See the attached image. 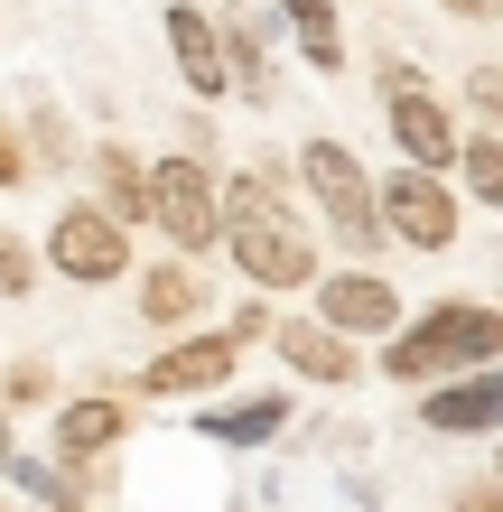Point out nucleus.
I'll list each match as a JSON object with an SVG mask.
<instances>
[{"label":"nucleus","instance_id":"obj_1","mask_svg":"<svg viewBox=\"0 0 503 512\" xmlns=\"http://www.w3.org/2000/svg\"><path fill=\"white\" fill-rule=\"evenodd\" d=\"M233 270H243V289H317V243H308V224L289 215V196H280V177H233L224 187V243Z\"/></svg>","mask_w":503,"mask_h":512},{"label":"nucleus","instance_id":"obj_2","mask_svg":"<svg viewBox=\"0 0 503 512\" xmlns=\"http://www.w3.org/2000/svg\"><path fill=\"white\" fill-rule=\"evenodd\" d=\"M476 364H503V308H476V298H438V308L401 317L392 345H382V373L410 382V391L476 373Z\"/></svg>","mask_w":503,"mask_h":512},{"label":"nucleus","instance_id":"obj_3","mask_svg":"<svg viewBox=\"0 0 503 512\" xmlns=\"http://www.w3.org/2000/svg\"><path fill=\"white\" fill-rule=\"evenodd\" d=\"M299 168H308V196L327 205L336 243H345V252H382V196H373L364 159H354L345 140H327V131H317V140L299 149Z\"/></svg>","mask_w":503,"mask_h":512},{"label":"nucleus","instance_id":"obj_4","mask_svg":"<svg viewBox=\"0 0 503 512\" xmlns=\"http://www.w3.org/2000/svg\"><path fill=\"white\" fill-rule=\"evenodd\" d=\"M382 122H392V140H401V159L410 168H438L448 177L457 168V122H448V103L429 94V75L410 66V56H382Z\"/></svg>","mask_w":503,"mask_h":512},{"label":"nucleus","instance_id":"obj_5","mask_svg":"<svg viewBox=\"0 0 503 512\" xmlns=\"http://www.w3.org/2000/svg\"><path fill=\"white\" fill-rule=\"evenodd\" d=\"M47 270L75 289H112L131 270V224L112 215V205H66V215L47 224Z\"/></svg>","mask_w":503,"mask_h":512},{"label":"nucleus","instance_id":"obj_6","mask_svg":"<svg viewBox=\"0 0 503 512\" xmlns=\"http://www.w3.org/2000/svg\"><path fill=\"white\" fill-rule=\"evenodd\" d=\"M150 224L177 252H215L224 243V187L205 159H159L150 168Z\"/></svg>","mask_w":503,"mask_h":512},{"label":"nucleus","instance_id":"obj_7","mask_svg":"<svg viewBox=\"0 0 503 512\" xmlns=\"http://www.w3.org/2000/svg\"><path fill=\"white\" fill-rule=\"evenodd\" d=\"M382 233L392 243H410V252H457V187L438 168H392L382 177Z\"/></svg>","mask_w":503,"mask_h":512},{"label":"nucleus","instance_id":"obj_8","mask_svg":"<svg viewBox=\"0 0 503 512\" xmlns=\"http://www.w3.org/2000/svg\"><path fill=\"white\" fill-rule=\"evenodd\" d=\"M420 429L438 438H485L503 429V364H476V373H448L420 391Z\"/></svg>","mask_w":503,"mask_h":512},{"label":"nucleus","instance_id":"obj_9","mask_svg":"<svg viewBox=\"0 0 503 512\" xmlns=\"http://www.w3.org/2000/svg\"><path fill=\"white\" fill-rule=\"evenodd\" d=\"M317 317L336 326V336H392L410 317L392 280H373V270H317Z\"/></svg>","mask_w":503,"mask_h":512},{"label":"nucleus","instance_id":"obj_10","mask_svg":"<svg viewBox=\"0 0 503 512\" xmlns=\"http://www.w3.org/2000/svg\"><path fill=\"white\" fill-rule=\"evenodd\" d=\"M233 364H243V336L233 326H215V336H168V354L140 373V391H159V401H177V391H224Z\"/></svg>","mask_w":503,"mask_h":512},{"label":"nucleus","instance_id":"obj_11","mask_svg":"<svg viewBox=\"0 0 503 512\" xmlns=\"http://www.w3.org/2000/svg\"><path fill=\"white\" fill-rule=\"evenodd\" d=\"M168 56H177V75H187V94H196V103H224V94H233L224 19H215V10H196V0H168Z\"/></svg>","mask_w":503,"mask_h":512},{"label":"nucleus","instance_id":"obj_12","mask_svg":"<svg viewBox=\"0 0 503 512\" xmlns=\"http://www.w3.org/2000/svg\"><path fill=\"white\" fill-rule=\"evenodd\" d=\"M271 345L299 382H327V391L354 382V336H336L327 317H271Z\"/></svg>","mask_w":503,"mask_h":512},{"label":"nucleus","instance_id":"obj_13","mask_svg":"<svg viewBox=\"0 0 503 512\" xmlns=\"http://www.w3.org/2000/svg\"><path fill=\"white\" fill-rule=\"evenodd\" d=\"M122 429H131V401H112V391H103V401H66V410H56V466H94V457H112V447H122Z\"/></svg>","mask_w":503,"mask_h":512},{"label":"nucleus","instance_id":"obj_14","mask_svg":"<svg viewBox=\"0 0 503 512\" xmlns=\"http://www.w3.org/2000/svg\"><path fill=\"white\" fill-rule=\"evenodd\" d=\"M140 317L168 326V336H187V326L205 317V280H196V252H168L150 280H140Z\"/></svg>","mask_w":503,"mask_h":512},{"label":"nucleus","instance_id":"obj_15","mask_svg":"<svg viewBox=\"0 0 503 512\" xmlns=\"http://www.w3.org/2000/svg\"><path fill=\"white\" fill-rule=\"evenodd\" d=\"M94 177H103V205H112L122 224H150V159H140V149L103 140V149H94Z\"/></svg>","mask_w":503,"mask_h":512},{"label":"nucleus","instance_id":"obj_16","mask_svg":"<svg viewBox=\"0 0 503 512\" xmlns=\"http://www.w3.org/2000/svg\"><path fill=\"white\" fill-rule=\"evenodd\" d=\"M280 429H289V391H261V401L205 410V438H224V447H261V438H280Z\"/></svg>","mask_w":503,"mask_h":512},{"label":"nucleus","instance_id":"obj_17","mask_svg":"<svg viewBox=\"0 0 503 512\" xmlns=\"http://www.w3.org/2000/svg\"><path fill=\"white\" fill-rule=\"evenodd\" d=\"M280 19H289V38H299L308 66H345V28H336V0H280Z\"/></svg>","mask_w":503,"mask_h":512},{"label":"nucleus","instance_id":"obj_18","mask_svg":"<svg viewBox=\"0 0 503 512\" xmlns=\"http://www.w3.org/2000/svg\"><path fill=\"white\" fill-rule=\"evenodd\" d=\"M457 168H466V187H476V205L503 215V131H476V140L457 149Z\"/></svg>","mask_w":503,"mask_h":512},{"label":"nucleus","instance_id":"obj_19","mask_svg":"<svg viewBox=\"0 0 503 512\" xmlns=\"http://www.w3.org/2000/svg\"><path fill=\"white\" fill-rule=\"evenodd\" d=\"M38 270H47V252L28 243V233L0 224V298H28V289H38Z\"/></svg>","mask_w":503,"mask_h":512},{"label":"nucleus","instance_id":"obj_20","mask_svg":"<svg viewBox=\"0 0 503 512\" xmlns=\"http://www.w3.org/2000/svg\"><path fill=\"white\" fill-rule=\"evenodd\" d=\"M28 177H38V168H28V140L0 122V187H28Z\"/></svg>","mask_w":503,"mask_h":512},{"label":"nucleus","instance_id":"obj_21","mask_svg":"<svg viewBox=\"0 0 503 512\" xmlns=\"http://www.w3.org/2000/svg\"><path fill=\"white\" fill-rule=\"evenodd\" d=\"M47 391H56L47 364H10V401H47Z\"/></svg>","mask_w":503,"mask_h":512},{"label":"nucleus","instance_id":"obj_22","mask_svg":"<svg viewBox=\"0 0 503 512\" xmlns=\"http://www.w3.org/2000/svg\"><path fill=\"white\" fill-rule=\"evenodd\" d=\"M466 94H476V112H485V122H503V75H494V66H476V75H466Z\"/></svg>","mask_w":503,"mask_h":512},{"label":"nucleus","instance_id":"obj_23","mask_svg":"<svg viewBox=\"0 0 503 512\" xmlns=\"http://www.w3.org/2000/svg\"><path fill=\"white\" fill-rule=\"evenodd\" d=\"M457 512H503V475H485V485H457Z\"/></svg>","mask_w":503,"mask_h":512},{"label":"nucleus","instance_id":"obj_24","mask_svg":"<svg viewBox=\"0 0 503 512\" xmlns=\"http://www.w3.org/2000/svg\"><path fill=\"white\" fill-rule=\"evenodd\" d=\"M438 10H457V19H503V0H438Z\"/></svg>","mask_w":503,"mask_h":512},{"label":"nucleus","instance_id":"obj_25","mask_svg":"<svg viewBox=\"0 0 503 512\" xmlns=\"http://www.w3.org/2000/svg\"><path fill=\"white\" fill-rule=\"evenodd\" d=\"M10 457H19V447H10V419H0V475H10Z\"/></svg>","mask_w":503,"mask_h":512},{"label":"nucleus","instance_id":"obj_26","mask_svg":"<svg viewBox=\"0 0 503 512\" xmlns=\"http://www.w3.org/2000/svg\"><path fill=\"white\" fill-rule=\"evenodd\" d=\"M47 512H84V503H47Z\"/></svg>","mask_w":503,"mask_h":512},{"label":"nucleus","instance_id":"obj_27","mask_svg":"<svg viewBox=\"0 0 503 512\" xmlns=\"http://www.w3.org/2000/svg\"><path fill=\"white\" fill-rule=\"evenodd\" d=\"M494 475H503V457H494Z\"/></svg>","mask_w":503,"mask_h":512}]
</instances>
